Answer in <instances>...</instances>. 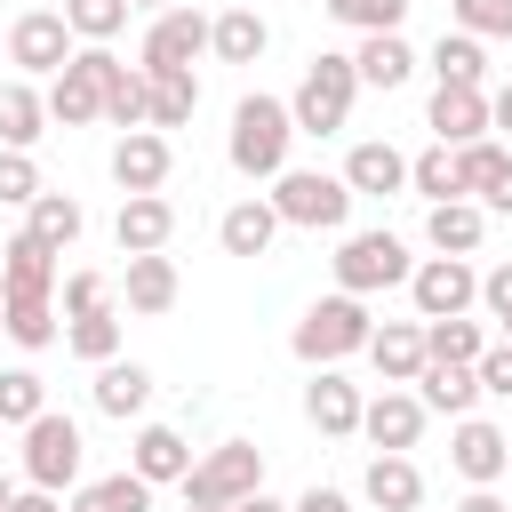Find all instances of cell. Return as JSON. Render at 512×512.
Segmentation results:
<instances>
[{"label": "cell", "mask_w": 512, "mask_h": 512, "mask_svg": "<svg viewBox=\"0 0 512 512\" xmlns=\"http://www.w3.org/2000/svg\"><path fill=\"white\" fill-rule=\"evenodd\" d=\"M288 144H296V120H288V96H240L232 104V136H224V152H232V168L248 176V184H272L280 168H288Z\"/></svg>", "instance_id": "1"}, {"label": "cell", "mask_w": 512, "mask_h": 512, "mask_svg": "<svg viewBox=\"0 0 512 512\" xmlns=\"http://www.w3.org/2000/svg\"><path fill=\"white\" fill-rule=\"evenodd\" d=\"M368 328H376V320H368V296H344V288H336V296H320V304L288 328V352H296L304 368H336V360H352V352L368 344Z\"/></svg>", "instance_id": "2"}, {"label": "cell", "mask_w": 512, "mask_h": 512, "mask_svg": "<svg viewBox=\"0 0 512 512\" xmlns=\"http://www.w3.org/2000/svg\"><path fill=\"white\" fill-rule=\"evenodd\" d=\"M352 96H360V72H352V56L320 48V56L304 64L296 96H288V120H296V136H336V128L352 120Z\"/></svg>", "instance_id": "3"}, {"label": "cell", "mask_w": 512, "mask_h": 512, "mask_svg": "<svg viewBox=\"0 0 512 512\" xmlns=\"http://www.w3.org/2000/svg\"><path fill=\"white\" fill-rule=\"evenodd\" d=\"M184 488V512H216V504H240L264 488V448L256 440H224L208 456H192V472L176 480Z\"/></svg>", "instance_id": "4"}, {"label": "cell", "mask_w": 512, "mask_h": 512, "mask_svg": "<svg viewBox=\"0 0 512 512\" xmlns=\"http://www.w3.org/2000/svg\"><path fill=\"white\" fill-rule=\"evenodd\" d=\"M264 200L280 224H304V232H344V216H352V184L328 168H280Z\"/></svg>", "instance_id": "5"}, {"label": "cell", "mask_w": 512, "mask_h": 512, "mask_svg": "<svg viewBox=\"0 0 512 512\" xmlns=\"http://www.w3.org/2000/svg\"><path fill=\"white\" fill-rule=\"evenodd\" d=\"M408 248L392 240V232H344V248H336V288L344 296H376V288H408Z\"/></svg>", "instance_id": "6"}, {"label": "cell", "mask_w": 512, "mask_h": 512, "mask_svg": "<svg viewBox=\"0 0 512 512\" xmlns=\"http://www.w3.org/2000/svg\"><path fill=\"white\" fill-rule=\"evenodd\" d=\"M72 24H64V8H24L16 24H8V64H16V80H48V72H64L72 64Z\"/></svg>", "instance_id": "7"}, {"label": "cell", "mask_w": 512, "mask_h": 512, "mask_svg": "<svg viewBox=\"0 0 512 512\" xmlns=\"http://www.w3.org/2000/svg\"><path fill=\"white\" fill-rule=\"evenodd\" d=\"M24 480H32V488H56V496L80 480V424H72V416L40 408V416L24 424Z\"/></svg>", "instance_id": "8"}, {"label": "cell", "mask_w": 512, "mask_h": 512, "mask_svg": "<svg viewBox=\"0 0 512 512\" xmlns=\"http://www.w3.org/2000/svg\"><path fill=\"white\" fill-rule=\"evenodd\" d=\"M192 56H208V16L200 8H160L152 24H144V48H136V72H184Z\"/></svg>", "instance_id": "9"}, {"label": "cell", "mask_w": 512, "mask_h": 512, "mask_svg": "<svg viewBox=\"0 0 512 512\" xmlns=\"http://www.w3.org/2000/svg\"><path fill=\"white\" fill-rule=\"evenodd\" d=\"M408 304H416V320L472 312V304H480V272H472L464 256H424V264L408 272Z\"/></svg>", "instance_id": "10"}, {"label": "cell", "mask_w": 512, "mask_h": 512, "mask_svg": "<svg viewBox=\"0 0 512 512\" xmlns=\"http://www.w3.org/2000/svg\"><path fill=\"white\" fill-rule=\"evenodd\" d=\"M448 464H456L472 488H496V480L512 472V432H504V424H488V416H456Z\"/></svg>", "instance_id": "11"}, {"label": "cell", "mask_w": 512, "mask_h": 512, "mask_svg": "<svg viewBox=\"0 0 512 512\" xmlns=\"http://www.w3.org/2000/svg\"><path fill=\"white\" fill-rule=\"evenodd\" d=\"M424 416H432V408H424L408 384H384L376 400H360V432H368L376 448H392V456H408V448L424 440Z\"/></svg>", "instance_id": "12"}, {"label": "cell", "mask_w": 512, "mask_h": 512, "mask_svg": "<svg viewBox=\"0 0 512 512\" xmlns=\"http://www.w3.org/2000/svg\"><path fill=\"white\" fill-rule=\"evenodd\" d=\"M168 168H176V144H168L160 128H128V136L112 144V184H120V192H160Z\"/></svg>", "instance_id": "13"}, {"label": "cell", "mask_w": 512, "mask_h": 512, "mask_svg": "<svg viewBox=\"0 0 512 512\" xmlns=\"http://www.w3.org/2000/svg\"><path fill=\"white\" fill-rule=\"evenodd\" d=\"M112 240H120V256H152V248H168V240H176V208H168V192H120Z\"/></svg>", "instance_id": "14"}, {"label": "cell", "mask_w": 512, "mask_h": 512, "mask_svg": "<svg viewBox=\"0 0 512 512\" xmlns=\"http://www.w3.org/2000/svg\"><path fill=\"white\" fill-rule=\"evenodd\" d=\"M344 184H352V200H384V192H408V152L400 144H384V136H368V144H352L344 152V168H336Z\"/></svg>", "instance_id": "15"}, {"label": "cell", "mask_w": 512, "mask_h": 512, "mask_svg": "<svg viewBox=\"0 0 512 512\" xmlns=\"http://www.w3.org/2000/svg\"><path fill=\"white\" fill-rule=\"evenodd\" d=\"M304 416H312V432L352 440V432H360V384H352L344 368H312V384H304Z\"/></svg>", "instance_id": "16"}, {"label": "cell", "mask_w": 512, "mask_h": 512, "mask_svg": "<svg viewBox=\"0 0 512 512\" xmlns=\"http://www.w3.org/2000/svg\"><path fill=\"white\" fill-rule=\"evenodd\" d=\"M424 128H432V144H472V136H488V88H432V104H424Z\"/></svg>", "instance_id": "17"}, {"label": "cell", "mask_w": 512, "mask_h": 512, "mask_svg": "<svg viewBox=\"0 0 512 512\" xmlns=\"http://www.w3.org/2000/svg\"><path fill=\"white\" fill-rule=\"evenodd\" d=\"M0 296H56V248L32 240V232H16L0 248Z\"/></svg>", "instance_id": "18"}, {"label": "cell", "mask_w": 512, "mask_h": 512, "mask_svg": "<svg viewBox=\"0 0 512 512\" xmlns=\"http://www.w3.org/2000/svg\"><path fill=\"white\" fill-rule=\"evenodd\" d=\"M360 352L376 360L384 384H416V368H424V320H384V328H368Z\"/></svg>", "instance_id": "19"}, {"label": "cell", "mask_w": 512, "mask_h": 512, "mask_svg": "<svg viewBox=\"0 0 512 512\" xmlns=\"http://www.w3.org/2000/svg\"><path fill=\"white\" fill-rule=\"evenodd\" d=\"M360 496H368L376 512H416V504H424V472H416L408 456L376 448V456H368V472H360Z\"/></svg>", "instance_id": "20"}, {"label": "cell", "mask_w": 512, "mask_h": 512, "mask_svg": "<svg viewBox=\"0 0 512 512\" xmlns=\"http://www.w3.org/2000/svg\"><path fill=\"white\" fill-rule=\"evenodd\" d=\"M216 240H224V256H264V248L280 240V216H272V200H264V192L232 200V208L216 216Z\"/></svg>", "instance_id": "21"}, {"label": "cell", "mask_w": 512, "mask_h": 512, "mask_svg": "<svg viewBox=\"0 0 512 512\" xmlns=\"http://www.w3.org/2000/svg\"><path fill=\"white\" fill-rule=\"evenodd\" d=\"M96 408L120 416V424L144 416V408H152V368H144V360H120V352L96 360Z\"/></svg>", "instance_id": "22"}, {"label": "cell", "mask_w": 512, "mask_h": 512, "mask_svg": "<svg viewBox=\"0 0 512 512\" xmlns=\"http://www.w3.org/2000/svg\"><path fill=\"white\" fill-rule=\"evenodd\" d=\"M128 472H136V480H152V488H160V480H184V472H192L184 432H176V424H144V432L128 440Z\"/></svg>", "instance_id": "23"}, {"label": "cell", "mask_w": 512, "mask_h": 512, "mask_svg": "<svg viewBox=\"0 0 512 512\" xmlns=\"http://www.w3.org/2000/svg\"><path fill=\"white\" fill-rule=\"evenodd\" d=\"M272 48V24L256 16V8H224V16H208V56L216 64H256Z\"/></svg>", "instance_id": "24"}, {"label": "cell", "mask_w": 512, "mask_h": 512, "mask_svg": "<svg viewBox=\"0 0 512 512\" xmlns=\"http://www.w3.org/2000/svg\"><path fill=\"white\" fill-rule=\"evenodd\" d=\"M424 240H432L440 256H472V248L488 240V208H480V200H432Z\"/></svg>", "instance_id": "25"}, {"label": "cell", "mask_w": 512, "mask_h": 512, "mask_svg": "<svg viewBox=\"0 0 512 512\" xmlns=\"http://www.w3.org/2000/svg\"><path fill=\"white\" fill-rule=\"evenodd\" d=\"M416 400L440 408V416H472V400H480V368H464V360H424V368H416Z\"/></svg>", "instance_id": "26"}, {"label": "cell", "mask_w": 512, "mask_h": 512, "mask_svg": "<svg viewBox=\"0 0 512 512\" xmlns=\"http://www.w3.org/2000/svg\"><path fill=\"white\" fill-rule=\"evenodd\" d=\"M48 136V96L32 80H0V144L8 152H32Z\"/></svg>", "instance_id": "27"}, {"label": "cell", "mask_w": 512, "mask_h": 512, "mask_svg": "<svg viewBox=\"0 0 512 512\" xmlns=\"http://www.w3.org/2000/svg\"><path fill=\"white\" fill-rule=\"evenodd\" d=\"M352 72H360V88H400V80L416 72V48H408L400 32H360Z\"/></svg>", "instance_id": "28"}, {"label": "cell", "mask_w": 512, "mask_h": 512, "mask_svg": "<svg viewBox=\"0 0 512 512\" xmlns=\"http://www.w3.org/2000/svg\"><path fill=\"white\" fill-rule=\"evenodd\" d=\"M144 96H152V104H144V128H160V136L184 128V120L200 112V80H192V64H184V72H144Z\"/></svg>", "instance_id": "29"}, {"label": "cell", "mask_w": 512, "mask_h": 512, "mask_svg": "<svg viewBox=\"0 0 512 512\" xmlns=\"http://www.w3.org/2000/svg\"><path fill=\"white\" fill-rule=\"evenodd\" d=\"M24 232H32V240H48V248L64 256V248H72V240L88 232V208H80L72 192H48V184H40V200L24 208Z\"/></svg>", "instance_id": "30"}, {"label": "cell", "mask_w": 512, "mask_h": 512, "mask_svg": "<svg viewBox=\"0 0 512 512\" xmlns=\"http://www.w3.org/2000/svg\"><path fill=\"white\" fill-rule=\"evenodd\" d=\"M120 288H128V312H168L176 304V264H168V248H152V256H128V272H120Z\"/></svg>", "instance_id": "31"}, {"label": "cell", "mask_w": 512, "mask_h": 512, "mask_svg": "<svg viewBox=\"0 0 512 512\" xmlns=\"http://www.w3.org/2000/svg\"><path fill=\"white\" fill-rule=\"evenodd\" d=\"M0 336H16L24 352L56 344V336H64V320H56V296H0Z\"/></svg>", "instance_id": "32"}, {"label": "cell", "mask_w": 512, "mask_h": 512, "mask_svg": "<svg viewBox=\"0 0 512 512\" xmlns=\"http://www.w3.org/2000/svg\"><path fill=\"white\" fill-rule=\"evenodd\" d=\"M72 512H152V480H136V472L80 480V488H72Z\"/></svg>", "instance_id": "33"}, {"label": "cell", "mask_w": 512, "mask_h": 512, "mask_svg": "<svg viewBox=\"0 0 512 512\" xmlns=\"http://www.w3.org/2000/svg\"><path fill=\"white\" fill-rule=\"evenodd\" d=\"M504 168H512V152H504L496 136H472V144H456V184H464V200H488V192L504 184Z\"/></svg>", "instance_id": "34"}, {"label": "cell", "mask_w": 512, "mask_h": 512, "mask_svg": "<svg viewBox=\"0 0 512 512\" xmlns=\"http://www.w3.org/2000/svg\"><path fill=\"white\" fill-rule=\"evenodd\" d=\"M432 72H440L448 88H480V80H488V48H480L472 32H440V40H432Z\"/></svg>", "instance_id": "35"}, {"label": "cell", "mask_w": 512, "mask_h": 512, "mask_svg": "<svg viewBox=\"0 0 512 512\" xmlns=\"http://www.w3.org/2000/svg\"><path fill=\"white\" fill-rule=\"evenodd\" d=\"M488 352V336H480V320H464V312H448V320H424V360H480Z\"/></svg>", "instance_id": "36"}, {"label": "cell", "mask_w": 512, "mask_h": 512, "mask_svg": "<svg viewBox=\"0 0 512 512\" xmlns=\"http://www.w3.org/2000/svg\"><path fill=\"white\" fill-rule=\"evenodd\" d=\"M408 192H424V200H464V184H456V144H424V152L408 160Z\"/></svg>", "instance_id": "37"}, {"label": "cell", "mask_w": 512, "mask_h": 512, "mask_svg": "<svg viewBox=\"0 0 512 512\" xmlns=\"http://www.w3.org/2000/svg\"><path fill=\"white\" fill-rule=\"evenodd\" d=\"M64 344H72L88 368H96V360H112V352H120V312H112V304H96V312L64 320Z\"/></svg>", "instance_id": "38"}, {"label": "cell", "mask_w": 512, "mask_h": 512, "mask_svg": "<svg viewBox=\"0 0 512 512\" xmlns=\"http://www.w3.org/2000/svg\"><path fill=\"white\" fill-rule=\"evenodd\" d=\"M64 24H72V40L88 48V40H120L128 32V0H64Z\"/></svg>", "instance_id": "39"}, {"label": "cell", "mask_w": 512, "mask_h": 512, "mask_svg": "<svg viewBox=\"0 0 512 512\" xmlns=\"http://www.w3.org/2000/svg\"><path fill=\"white\" fill-rule=\"evenodd\" d=\"M144 104H152V96H144V72L112 64V72H104V120L128 136V128H144Z\"/></svg>", "instance_id": "40"}, {"label": "cell", "mask_w": 512, "mask_h": 512, "mask_svg": "<svg viewBox=\"0 0 512 512\" xmlns=\"http://www.w3.org/2000/svg\"><path fill=\"white\" fill-rule=\"evenodd\" d=\"M40 408H48V384H40L32 368H0V424H16V432H24Z\"/></svg>", "instance_id": "41"}, {"label": "cell", "mask_w": 512, "mask_h": 512, "mask_svg": "<svg viewBox=\"0 0 512 512\" xmlns=\"http://www.w3.org/2000/svg\"><path fill=\"white\" fill-rule=\"evenodd\" d=\"M328 16L352 24V32H400L408 24V0H328Z\"/></svg>", "instance_id": "42"}, {"label": "cell", "mask_w": 512, "mask_h": 512, "mask_svg": "<svg viewBox=\"0 0 512 512\" xmlns=\"http://www.w3.org/2000/svg\"><path fill=\"white\" fill-rule=\"evenodd\" d=\"M448 16L472 40H512V0H448Z\"/></svg>", "instance_id": "43"}, {"label": "cell", "mask_w": 512, "mask_h": 512, "mask_svg": "<svg viewBox=\"0 0 512 512\" xmlns=\"http://www.w3.org/2000/svg\"><path fill=\"white\" fill-rule=\"evenodd\" d=\"M40 200V160L0 144V208H32Z\"/></svg>", "instance_id": "44"}, {"label": "cell", "mask_w": 512, "mask_h": 512, "mask_svg": "<svg viewBox=\"0 0 512 512\" xmlns=\"http://www.w3.org/2000/svg\"><path fill=\"white\" fill-rule=\"evenodd\" d=\"M96 304H112V280L104 272H64V320H80Z\"/></svg>", "instance_id": "45"}, {"label": "cell", "mask_w": 512, "mask_h": 512, "mask_svg": "<svg viewBox=\"0 0 512 512\" xmlns=\"http://www.w3.org/2000/svg\"><path fill=\"white\" fill-rule=\"evenodd\" d=\"M472 368H480V392H496V400H512V344H488V352H480Z\"/></svg>", "instance_id": "46"}, {"label": "cell", "mask_w": 512, "mask_h": 512, "mask_svg": "<svg viewBox=\"0 0 512 512\" xmlns=\"http://www.w3.org/2000/svg\"><path fill=\"white\" fill-rule=\"evenodd\" d=\"M480 304H488V320H512V264L480 272Z\"/></svg>", "instance_id": "47"}, {"label": "cell", "mask_w": 512, "mask_h": 512, "mask_svg": "<svg viewBox=\"0 0 512 512\" xmlns=\"http://www.w3.org/2000/svg\"><path fill=\"white\" fill-rule=\"evenodd\" d=\"M8 512H64V504H56V488H32V480H24V488L8 496Z\"/></svg>", "instance_id": "48"}, {"label": "cell", "mask_w": 512, "mask_h": 512, "mask_svg": "<svg viewBox=\"0 0 512 512\" xmlns=\"http://www.w3.org/2000/svg\"><path fill=\"white\" fill-rule=\"evenodd\" d=\"M288 512H352V496H336V488H304Z\"/></svg>", "instance_id": "49"}, {"label": "cell", "mask_w": 512, "mask_h": 512, "mask_svg": "<svg viewBox=\"0 0 512 512\" xmlns=\"http://www.w3.org/2000/svg\"><path fill=\"white\" fill-rule=\"evenodd\" d=\"M488 128H504V136H512V80L488 96Z\"/></svg>", "instance_id": "50"}, {"label": "cell", "mask_w": 512, "mask_h": 512, "mask_svg": "<svg viewBox=\"0 0 512 512\" xmlns=\"http://www.w3.org/2000/svg\"><path fill=\"white\" fill-rule=\"evenodd\" d=\"M480 208H488V216H512V168H504V184H496V192H488Z\"/></svg>", "instance_id": "51"}, {"label": "cell", "mask_w": 512, "mask_h": 512, "mask_svg": "<svg viewBox=\"0 0 512 512\" xmlns=\"http://www.w3.org/2000/svg\"><path fill=\"white\" fill-rule=\"evenodd\" d=\"M456 512H504V496H496V488H472V496H464Z\"/></svg>", "instance_id": "52"}, {"label": "cell", "mask_w": 512, "mask_h": 512, "mask_svg": "<svg viewBox=\"0 0 512 512\" xmlns=\"http://www.w3.org/2000/svg\"><path fill=\"white\" fill-rule=\"evenodd\" d=\"M232 512H288V504H280V496H264V488H256V496H240V504H232Z\"/></svg>", "instance_id": "53"}, {"label": "cell", "mask_w": 512, "mask_h": 512, "mask_svg": "<svg viewBox=\"0 0 512 512\" xmlns=\"http://www.w3.org/2000/svg\"><path fill=\"white\" fill-rule=\"evenodd\" d=\"M8 496H16V480H8V472H0V512H8Z\"/></svg>", "instance_id": "54"}, {"label": "cell", "mask_w": 512, "mask_h": 512, "mask_svg": "<svg viewBox=\"0 0 512 512\" xmlns=\"http://www.w3.org/2000/svg\"><path fill=\"white\" fill-rule=\"evenodd\" d=\"M128 8H152V16H160V8H176V0H128Z\"/></svg>", "instance_id": "55"}, {"label": "cell", "mask_w": 512, "mask_h": 512, "mask_svg": "<svg viewBox=\"0 0 512 512\" xmlns=\"http://www.w3.org/2000/svg\"><path fill=\"white\" fill-rule=\"evenodd\" d=\"M504 344H512V320H504Z\"/></svg>", "instance_id": "56"}, {"label": "cell", "mask_w": 512, "mask_h": 512, "mask_svg": "<svg viewBox=\"0 0 512 512\" xmlns=\"http://www.w3.org/2000/svg\"><path fill=\"white\" fill-rule=\"evenodd\" d=\"M216 512H232V504H216Z\"/></svg>", "instance_id": "57"}]
</instances>
